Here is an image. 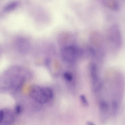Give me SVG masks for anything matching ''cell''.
<instances>
[{"mask_svg": "<svg viewBox=\"0 0 125 125\" xmlns=\"http://www.w3.org/2000/svg\"><path fill=\"white\" fill-rule=\"evenodd\" d=\"M14 119L12 112L9 110H1L0 111V123L3 125H10Z\"/></svg>", "mask_w": 125, "mask_h": 125, "instance_id": "cell-3", "label": "cell"}, {"mask_svg": "<svg viewBox=\"0 0 125 125\" xmlns=\"http://www.w3.org/2000/svg\"><path fill=\"white\" fill-rule=\"evenodd\" d=\"M86 123L87 125H95L93 122L90 121H87Z\"/></svg>", "mask_w": 125, "mask_h": 125, "instance_id": "cell-11", "label": "cell"}, {"mask_svg": "<svg viewBox=\"0 0 125 125\" xmlns=\"http://www.w3.org/2000/svg\"><path fill=\"white\" fill-rule=\"evenodd\" d=\"M29 94L31 98L40 104H45L51 99L53 93L50 88L34 85L30 88Z\"/></svg>", "mask_w": 125, "mask_h": 125, "instance_id": "cell-1", "label": "cell"}, {"mask_svg": "<svg viewBox=\"0 0 125 125\" xmlns=\"http://www.w3.org/2000/svg\"><path fill=\"white\" fill-rule=\"evenodd\" d=\"M100 109L101 113L106 114L109 110V105L107 102L104 100L101 101L99 104Z\"/></svg>", "mask_w": 125, "mask_h": 125, "instance_id": "cell-5", "label": "cell"}, {"mask_svg": "<svg viewBox=\"0 0 125 125\" xmlns=\"http://www.w3.org/2000/svg\"><path fill=\"white\" fill-rule=\"evenodd\" d=\"M62 54L66 60H72L79 57L82 54V50L80 48L72 45L64 46L62 49Z\"/></svg>", "mask_w": 125, "mask_h": 125, "instance_id": "cell-2", "label": "cell"}, {"mask_svg": "<svg viewBox=\"0 0 125 125\" xmlns=\"http://www.w3.org/2000/svg\"><path fill=\"white\" fill-rule=\"evenodd\" d=\"M104 2L106 6L110 8L116 10L119 9V4L115 1L107 0L105 1Z\"/></svg>", "mask_w": 125, "mask_h": 125, "instance_id": "cell-6", "label": "cell"}, {"mask_svg": "<svg viewBox=\"0 0 125 125\" xmlns=\"http://www.w3.org/2000/svg\"><path fill=\"white\" fill-rule=\"evenodd\" d=\"M22 111V108L21 106L19 105H16L15 108V111L17 114L21 113Z\"/></svg>", "mask_w": 125, "mask_h": 125, "instance_id": "cell-10", "label": "cell"}, {"mask_svg": "<svg viewBox=\"0 0 125 125\" xmlns=\"http://www.w3.org/2000/svg\"><path fill=\"white\" fill-rule=\"evenodd\" d=\"M81 100L83 104L85 106H88V103L85 97L83 95H81L80 96Z\"/></svg>", "mask_w": 125, "mask_h": 125, "instance_id": "cell-9", "label": "cell"}, {"mask_svg": "<svg viewBox=\"0 0 125 125\" xmlns=\"http://www.w3.org/2000/svg\"><path fill=\"white\" fill-rule=\"evenodd\" d=\"M65 79L68 81H71L72 79V75L71 74L68 72L65 73L63 74Z\"/></svg>", "mask_w": 125, "mask_h": 125, "instance_id": "cell-8", "label": "cell"}, {"mask_svg": "<svg viewBox=\"0 0 125 125\" xmlns=\"http://www.w3.org/2000/svg\"><path fill=\"white\" fill-rule=\"evenodd\" d=\"M17 3L16 2H12L7 4L4 7V10L8 11L13 10L17 6Z\"/></svg>", "mask_w": 125, "mask_h": 125, "instance_id": "cell-7", "label": "cell"}, {"mask_svg": "<svg viewBox=\"0 0 125 125\" xmlns=\"http://www.w3.org/2000/svg\"><path fill=\"white\" fill-rule=\"evenodd\" d=\"M109 31V36L111 41L113 42L116 47H119L121 45L120 34L118 28L116 26H114Z\"/></svg>", "mask_w": 125, "mask_h": 125, "instance_id": "cell-4", "label": "cell"}]
</instances>
